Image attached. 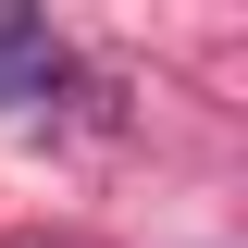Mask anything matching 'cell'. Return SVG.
Returning a JSON list of instances; mask_svg holds the SVG:
<instances>
[{
    "label": "cell",
    "instance_id": "obj_1",
    "mask_svg": "<svg viewBox=\"0 0 248 248\" xmlns=\"http://www.w3.org/2000/svg\"><path fill=\"white\" fill-rule=\"evenodd\" d=\"M75 62H62V37H50V13H0V99H50Z\"/></svg>",
    "mask_w": 248,
    "mask_h": 248
}]
</instances>
